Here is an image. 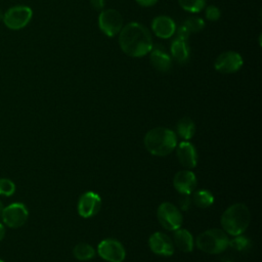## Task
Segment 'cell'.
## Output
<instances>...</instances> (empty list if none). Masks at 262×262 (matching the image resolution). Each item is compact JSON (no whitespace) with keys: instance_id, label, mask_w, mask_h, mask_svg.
Instances as JSON below:
<instances>
[{"instance_id":"1","label":"cell","mask_w":262,"mask_h":262,"mask_svg":"<svg viewBox=\"0 0 262 262\" xmlns=\"http://www.w3.org/2000/svg\"><path fill=\"white\" fill-rule=\"evenodd\" d=\"M123 52L131 57H141L150 52L154 44L149 31L139 23H129L119 33Z\"/></svg>"},{"instance_id":"2","label":"cell","mask_w":262,"mask_h":262,"mask_svg":"<svg viewBox=\"0 0 262 262\" xmlns=\"http://www.w3.org/2000/svg\"><path fill=\"white\" fill-rule=\"evenodd\" d=\"M177 145L174 131L165 127H156L144 136V146L148 152L158 157L169 155Z\"/></svg>"},{"instance_id":"3","label":"cell","mask_w":262,"mask_h":262,"mask_svg":"<svg viewBox=\"0 0 262 262\" xmlns=\"http://www.w3.org/2000/svg\"><path fill=\"white\" fill-rule=\"evenodd\" d=\"M250 211L244 204L237 203L228 207L221 216V225L226 233L242 234L250 223Z\"/></svg>"},{"instance_id":"4","label":"cell","mask_w":262,"mask_h":262,"mask_svg":"<svg viewBox=\"0 0 262 262\" xmlns=\"http://www.w3.org/2000/svg\"><path fill=\"white\" fill-rule=\"evenodd\" d=\"M229 244V239L224 230L218 228L208 229L200 233L196 237L198 248L208 254H218L223 252Z\"/></svg>"},{"instance_id":"5","label":"cell","mask_w":262,"mask_h":262,"mask_svg":"<svg viewBox=\"0 0 262 262\" xmlns=\"http://www.w3.org/2000/svg\"><path fill=\"white\" fill-rule=\"evenodd\" d=\"M33 11L31 7L27 5H15L9 7L2 17L4 25L10 30H20L25 28L31 21Z\"/></svg>"},{"instance_id":"6","label":"cell","mask_w":262,"mask_h":262,"mask_svg":"<svg viewBox=\"0 0 262 262\" xmlns=\"http://www.w3.org/2000/svg\"><path fill=\"white\" fill-rule=\"evenodd\" d=\"M158 220L167 230H176L182 224V215L179 209L169 202L162 203L157 211Z\"/></svg>"},{"instance_id":"7","label":"cell","mask_w":262,"mask_h":262,"mask_svg":"<svg viewBox=\"0 0 262 262\" xmlns=\"http://www.w3.org/2000/svg\"><path fill=\"white\" fill-rule=\"evenodd\" d=\"M98 27L104 35L115 37L123 28V17L116 9H104L98 16Z\"/></svg>"},{"instance_id":"8","label":"cell","mask_w":262,"mask_h":262,"mask_svg":"<svg viewBox=\"0 0 262 262\" xmlns=\"http://www.w3.org/2000/svg\"><path fill=\"white\" fill-rule=\"evenodd\" d=\"M2 221L10 228H18L23 226L29 217V211L23 203H13L3 208Z\"/></svg>"},{"instance_id":"9","label":"cell","mask_w":262,"mask_h":262,"mask_svg":"<svg viewBox=\"0 0 262 262\" xmlns=\"http://www.w3.org/2000/svg\"><path fill=\"white\" fill-rule=\"evenodd\" d=\"M97 251L98 255L108 262H122L126 256L123 245L114 238L101 241L97 247Z\"/></svg>"},{"instance_id":"10","label":"cell","mask_w":262,"mask_h":262,"mask_svg":"<svg viewBox=\"0 0 262 262\" xmlns=\"http://www.w3.org/2000/svg\"><path fill=\"white\" fill-rule=\"evenodd\" d=\"M243 66V58L235 51H224L217 56L214 62L215 70L221 74H232Z\"/></svg>"},{"instance_id":"11","label":"cell","mask_w":262,"mask_h":262,"mask_svg":"<svg viewBox=\"0 0 262 262\" xmlns=\"http://www.w3.org/2000/svg\"><path fill=\"white\" fill-rule=\"evenodd\" d=\"M101 199L94 191L84 192L78 202V213L84 218L94 216L100 209Z\"/></svg>"},{"instance_id":"12","label":"cell","mask_w":262,"mask_h":262,"mask_svg":"<svg viewBox=\"0 0 262 262\" xmlns=\"http://www.w3.org/2000/svg\"><path fill=\"white\" fill-rule=\"evenodd\" d=\"M148 246L157 255L171 256L174 253V246L171 238L162 232H154L149 236Z\"/></svg>"},{"instance_id":"13","label":"cell","mask_w":262,"mask_h":262,"mask_svg":"<svg viewBox=\"0 0 262 262\" xmlns=\"http://www.w3.org/2000/svg\"><path fill=\"white\" fill-rule=\"evenodd\" d=\"M173 184L176 190L181 194H190L196 186V178L193 172L189 170H181L175 174Z\"/></svg>"},{"instance_id":"14","label":"cell","mask_w":262,"mask_h":262,"mask_svg":"<svg viewBox=\"0 0 262 262\" xmlns=\"http://www.w3.org/2000/svg\"><path fill=\"white\" fill-rule=\"evenodd\" d=\"M151 30L155 35L161 39H168L176 31L174 20L167 15H159L151 21Z\"/></svg>"},{"instance_id":"15","label":"cell","mask_w":262,"mask_h":262,"mask_svg":"<svg viewBox=\"0 0 262 262\" xmlns=\"http://www.w3.org/2000/svg\"><path fill=\"white\" fill-rule=\"evenodd\" d=\"M177 158L185 168H194L198 162V155L194 146L188 141H182L177 146Z\"/></svg>"},{"instance_id":"16","label":"cell","mask_w":262,"mask_h":262,"mask_svg":"<svg viewBox=\"0 0 262 262\" xmlns=\"http://www.w3.org/2000/svg\"><path fill=\"white\" fill-rule=\"evenodd\" d=\"M149 60L151 66L160 72H168L172 66L171 56L165 51V49L159 45L152 46L150 50Z\"/></svg>"},{"instance_id":"17","label":"cell","mask_w":262,"mask_h":262,"mask_svg":"<svg viewBox=\"0 0 262 262\" xmlns=\"http://www.w3.org/2000/svg\"><path fill=\"white\" fill-rule=\"evenodd\" d=\"M170 51L172 57L179 63H184L189 59V46L187 42L184 40L175 38L170 45Z\"/></svg>"},{"instance_id":"18","label":"cell","mask_w":262,"mask_h":262,"mask_svg":"<svg viewBox=\"0 0 262 262\" xmlns=\"http://www.w3.org/2000/svg\"><path fill=\"white\" fill-rule=\"evenodd\" d=\"M174 242L183 252H191L193 249V237L186 229H176L174 233Z\"/></svg>"},{"instance_id":"19","label":"cell","mask_w":262,"mask_h":262,"mask_svg":"<svg viewBox=\"0 0 262 262\" xmlns=\"http://www.w3.org/2000/svg\"><path fill=\"white\" fill-rule=\"evenodd\" d=\"M176 129H177L178 135L181 138L185 139V140L190 139L193 136L194 131H195V127H194L193 121L191 119L187 118V117L182 118V119H180L178 121Z\"/></svg>"},{"instance_id":"20","label":"cell","mask_w":262,"mask_h":262,"mask_svg":"<svg viewBox=\"0 0 262 262\" xmlns=\"http://www.w3.org/2000/svg\"><path fill=\"white\" fill-rule=\"evenodd\" d=\"M192 202L196 207L201 209H205L210 207L214 203V196L209 190L201 189L193 192Z\"/></svg>"},{"instance_id":"21","label":"cell","mask_w":262,"mask_h":262,"mask_svg":"<svg viewBox=\"0 0 262 262\" xmlns=\"http://www.w3.org/2000/svg\"><path fill=\"white\" fill-rule=\"evenodd\" d=\"M74 256L80 261H87L95 256V250L87 243H79L73 250Z\"/></svg>"},{"instance_id":"22","label":"cell","mask_w":262,"mask_h":262,"mask_svg":"<svg viewBox=\"0 0 262 262\" xmlns=\"http://www.w3.org/2000/svg\"><path fill=\"white\" fill-rule=\"evenodd\" d=\"M178 3L185 11L196 13L204 9L206 0H178Z\"/></svg>"},{"instance_id":"23","label":"cell","mask_w":262,"mask_h":262,"mask_svg":"<svg viewBox=\"0 0 262 262\" xmlns=\"http://www.w3.org/2000/svg\"><path fill=\"white\" fill-rule=\"evenodd\" d=\"M182 26L189 32V34H194V33H199L201 32L204 27H205V23L202 18L200 17H189L187 19H185L182 24Z\"/></svg>"},{"instance_id":"24","label":"cell","mask_w":262,"mask_h":262,"mask_svg":"<svg viewBox=\"0 0 262 262\" xmlns=\"http://www.w3.org/2000/svg\"><path fill=\"white\" fill-rule=\"evenodd\" d=\"M15 191V184L8 178H0V194L10 196Z\"/></svg>"},{"instance_id":"25","label":"cell","mask_w":262,"mask_h":262,"mask_svg":"<svg viewBox=\"0 0 262 262\" xmlns=\"http://www.w3.org/2000/svg\"><path fill=\"white\" fill-rule=\"evenodd\" d=\"M235 236L236 237L229 241L228 246H230L231 248H233L237 251H244L250 247V241L247 237L239 236V235H235Z\"/></svg>"},{"instance_id":"26","label":"cell","mask_w":262,"mask_h":262,"mask_svg":"<svg viewBox=\"0 0 262 262\" xmlns=\"http://www.w3.org/2000/svg\"><path fill=\"white\" fill-rule=\"evenodd\" d=\"M205 14H206V18L210 21H215L218 20L220 18L221 15V11L220 9L215 6V5H210L206 8L205 10Z\"/></svg>"},{"instance_id":"27","label":"cell","mask_w":262,"mask_h":262,"mask_svg":"<svg viewBox=\"0 0 262 262\" xmlns=\"http://www.w3.org/2000/svg\"><path fill=\"white\" fill-rule=\"evenodd\" d=\"M190 198H189V194H182L181 199L179 200V207L181 208V210L183 211H186L189 206H190Z\"/></svg>"},{"instance_id":"28","label":"cell","mask_w":262,"mask_h":262,"mask_svg":"<svg viewBox=\"0 0 262 262\" xmlns=\"http://www.w3.org/2000/svg\"><path fill=\"white\" fill-rule=\"evenodd\" d=\"M176 38H179L181 40H184V41H187L190 34L189 32L183 27V26H180L178 29H177V33H176Z\"/></svg>"},{"instance_id":"29","label":"cell","mask_w":262,"mask_h":262,"mask_svg":"<svg viewBox=\"0 0 262 262\" xmlns=\"http://www.w3.org/2000/svg\"><path fill=\"white\" fill-rule=\"evenodd\" d=\"M90 4L94 10L100 11L104 7V0H90Z\"/></svg>"},{"instance_id":"30","label":"cell","mask_w":262,"mask_h":262,"mask_svg":"<svg viewBox=\"0 0 262 262\" xmlns=\"http://www.w3.org/2000/svg\"><path fill=\"white\" fill-rule=\"evenodd\" d=\"M136 2L141 5V6H144V7H149V6H152L155 5L158 0H136Z\"/></svg>"},{"instance_id":"31","label":"cell","mask_w":262,"mask_h":262,"mask_svg":"<svg viewBox=\"0 0 262 262\" xmlns=\"http://www.w3.org/2000/svg\"><path fill=\"white\" fill-rule=\"evenodd\" d=\"M4 235H5V228L2 225V223H0V242L3 239Z\"/></svg>"},{"instance_id":"32","label":"cell","mask_w":262,"mask_h":262,"mask_svg":"<svg viewBox=\"0 0 262 262\" xmlns=\"http://www.w3.org/2000/svg\"><path fill=\"white\" fill-rule=\"evenodd\" d=\"M2 211H3V204L2 202L0 201V217H1V214H2Z\"/></svg>"},{"instance_id":"33","label":"cell","mask_w":262,"mask_h":262,"mask_svg":"<svg viewBox=\"0 0 262 262\" xmlns=\"http://www.w3.org/2000/svg\"><path fill=\"white\" fill-rule=\"evenodd\" d=\"M2 17H3V13H2L1 10H0V20H2Z\"/></svg>"},{"instance_id":"34","label":"cell","mask_w":262,"mask_h":262,"mask_svg":"<svg viewBox=\"0 0 262 262\" xmlns=\"http://www.w3.org/2000/svg\"><path fill=\"white\" fill-rule=\"evenodd\" d=\"M0 262H4V261H3V260H1V259H0Z\"/></svg>"},{"instance_id":"35","label":"cell","mask_w":262,"mask_h":262,"mask_svg":"<svg viewBox=\"0 0 262 262\" xmlns=\"http://www.w3.org/2000/svg\"><path fill=\"white\" fill-rule=\"evenodd\" d=\"M225 262H229V261H225Z\"/></svg>"}]
</instances>
